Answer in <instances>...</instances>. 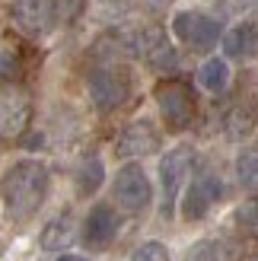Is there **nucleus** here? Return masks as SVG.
I'll return each mask as SVG.
<instances>
[{"instance_id":"2eb2a0df","label":"nucleus","mask_w":258,"mask_h":261,"mask_svg":"<svg viewBox=\"0 0 258 261\" xmlns=\"http://www.w3.org/2000/svg\"><path fill=\"white\" fill-rule=\"evenodd\" d=\"M102 178H106V169H102V160H83L80 169H76V194L80 198H89V194H96Z\"/></svg>"},{"instance_id":"f8f14e48","label":"nucleus","mask_w":258,"mask_h":261,"mask_svg":"<svg viewBox=\"0 0 258 261\" xmlns=\"http://www.w3.org/2000/svg\"><path fill=\"white\" fill-rule=\"evenodd\" d=\"M223 51L226 58H236V61H246L258 55V19H246L233 25L226 35H223Z\"/></svg>"},{"instance_id":"412c9836","label":"nucleus","mask_w":258,"mask_h":261,"mask_svg":"<svg viewBox=\"0 0 258 261\" xmlns=\"http://www.w3.org/2000/svg\"><path fill=\"white\" fill-rule=\"evenodd\" d=\"M61 261H83V258H76V255H64Z\"/></svg>"},{"instance_id":"9b49d317","label":"nucleus","mask_w":258,"mask_h":261,"mask_svg":"<svg viewBox=\"0 0 258 261\" xmlns=\"http://www.w3.org/2000/svg\"><path fill=\"white\" fill-rule=\"evenodd\" d=\"M13 16L29 35H45L55 22V0H16Z\"/></svg>"},{"instance_id":"4468645a","label":"nucleus","mask_w":258,"mask_h":261,"mask_svg":"<svg viewBox=\"0 0 258 261\" xmlns=\"http://www.w3.org/2000/svg\"><path fill=\"white\" fill-rule=\"evenodd\" d=\"M195 261H242V245L233 239L204 242L201 249H195Z\"/></svg>"},{"instance_id":"f03ea898","label":"nucleus","mask_w":258,"mask_h":261,"mask_svg":"<svg viewBox=\"0 0 258 261\" xmlns=\"http://www.w3.org/2000/svg\"><path fill=\"white\" fill-rule=\"evenodd\" d=\"M191 166H195V150L188 143H178L169 153L163 156L160 163V185H163V204H160V214L169 220L175 204H178V194H182L185 178L191 175Z\"/></svg>"},{"instance_id":"aec40b11","label":"nucleus","mask_w":258,"mask_h":261,"mask_svg":"<svg viewBox=\"0 0 258 261\" xmlns=\"http://www.w3.org/2000/svg\"><path fill=\"white\" fill-rule=\"evenodd\" d=\"M131 261H169V249L163 242H144L140 249H134Z\"/></svg>"},{"instance_id":"6e6552de","label":"nucleus","mask_w":258,"mask_h":261,"mask_svg":"<svg viewBox=\"0 0 258 261\" xmlns=\"http://www.w3.org/2000/svg\"><path fill=\"white\" fill-rule=\"evenodd\" d=\"M29 96L16 86H7L0 89V137H19L25 124H29Z\"/></svg>"},{"instance_id":"ddd939ff","label":"nucleus","mask_w":258,"mask_h":261,"mask_svg":"<svg viewBox=\"0 0 258 261\" xmlns=\"http://www.w3.org/2000/svg\"><path fill=\"white\" fill-rule=\"evenodd\" d=\"M70 239H73V220H70V214L55 217V220H51V223L42 229V236H38V242H42L45 252H61V249H67Z\"/></svg>"},{"instance_id":"f257e3e1","label":"nucleus","mask_w":258,"mask_h":261,"mask_svg":"<svg viewBox=\"0 0 258 261\" xmlns=\"http://www.w3.org/2000/svg\"><path fill=\"white\" fill-rule=\"evenodd\" d=\"M48 166L38 160H19L0 175V201L10 220H29L48 198Z\"/></svg>"},{"instance_id":"39448f33","label":"nucleus","mask_w":258,"mask_h":261,"mask_svg":"<svg viewBox=\"0 0 258 261\" xmlns=\"http://www.w3.org/2000/svg\"><path fill=\"white\" fill-rule=\"evenodd\" d=\"M157 106L172 130H185L191 118H195V96H191V89L185 83H160Z\"/></svg>"},{"instance_id":"9d476101","label":"nucleus","mask_w":258,"mask_h":261,"mask_svg":"<svg viewBox=\"0 0 258 261\" xmlns=\"http://www.w3.org/2000/svg\"><path fill=\"white\" fill-rule=\"evenodd\" d=\"M118 232V217L109 204H96L89 217L83 220V242L86 249H106Z\"/></svg>"},{"instance_id":"4be33fe9","label":"nucleus","mask_w":258,"mask_h":261,"mask_svg":"<svg viewBox=\"0 0 258 261\" xmlns=\"http://www.w3.org/2000/svg\"><path fill=\"white\" fill-rule=\"evenodd\" d=\"M255 261H258V258H255Z\"/></svg>"},{"instance_id":"1a4fd4ad","label":"nucleus","mask_w":258,"mask_h":261,"mask_svg":"<svg viewBox=\"0 0 258 261\" xmlns=\"http://www.w3.org/2000/svg\"><path fill=\"white\" fill-rule=\"evenodd\" d=\"M160 150V130L153 127V121L140 118V121H131L121 137H118V156L124 160H134V156H150Z\"/></svg>"},{"instance_id":"6ab92c4d","label":"nucleus","mask_w":258,"mask_h":261,"mask_svg":"<svg viewBox=\"0 0 258 261\" xmlns=\"http://www.w3.org/2000/svg\"><path fill=\"white\" fill-rule=\"evenodd\" d=\"M236 223L242 226V232H249L252 239H258V198L236 207Z\"/></svg>"},{"instance_id":"423d86ee","label":"nucleus","mask_w":258,"mask_h":261,"mask_svg":"<svg viewBox=\"0 0 258 261\" xmlns=\"http://www.w3.org/2000/svg\"><path fill=\"white\" fill-rule=\"evenodd\" d=\"M220 194H223V181L217 178L214 172H201V175L185 188V198H182V217L188 220V223H191V220H201L217 201H220Z\"/></svg>"},{"instance_id":"0eeeda50","label":"nucleus","mask_w":258,"mask_h":261,"mask_svg":"<svg viewBox=\"0 0 258 261\" xmlns=\"http://www.w3.org/2000/svg\"><path fill=\"white\" fill-rule=\"evenodd\" d=\"M89 96L99 109H118L127 99V76L118 67H99L89 76Z\"/></svg>"},{"instance_id":"dca6fc26","label":"nucleus","mask_w":258,"mask_h":261,"mask_svg":"<svg viewBox=\"0 0 258 261\" xmlns=\"http://www.w3.org/2000/svg\"><path fill=\"white\" fill-rule=\"evenodd\" d=\"M198 83H201L204 89H211V93H220V89H226V83H229V64H226L223 58L204 61L201 70H198Z\"/></svg>"},{"instance_id":"20e7f679","label":"nucleus","mask_w":258,"mask_h":261,"mask_svg":"<svg viewBox=\"0 0 258 261\" xmlns=\"http://www.w3.org/2000/svg\"><path fill=\"white\" fill-rule=\"evenodd\" d=\"M112 198L124 214H144L153 201V185H150L147 172L140 166H124L121 172L115 175Z\"/></svg>"},{"instance_id":"f3484780","label":"nucleus","mask_w":258,"mask_h":261,"mask_svg":"<svg viewBox=\"0 0 258 261\" xmlns=\"http://www.w3.org/2000/svg\"><path fill=\"white\" fill-rule=\"evenodd\" d=\"M236 178L246 191H258V147H249L236 156Z\"/></svg>"},{"instance_id":"7ed1b4c3","label":"nucleus","mask_w":258,"mask_h":261,"mask_svg":"<svg viewBox=\"0 0 258 261\" xmlns=\"http://www.w3.org/2000/svg\"><path fill=\"white\" fill-rule=\"evenodd\" d=\"M172 32L182 38V42L191 48V51H211L217 48V42H223L220 35V22L208 13H195V10H185V13H175L172 19Z\"/></svg>"},{"instance_id":"a211bd4d","label":"nucleus","mask_w":258,"mask_h":261,"mask_svg":"<svg viewBox=\"0 0 258 261\" xmlns=\"http://www.w3.org/2000/svg\"><path fill=\"white\" fill-rule=\"evenodd\" d=\"M249 130H252V115L246 109H233V112L226 115V137L229 140L249 137Z\"/></svg>"}]
</instances>
